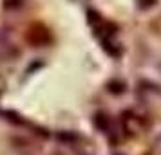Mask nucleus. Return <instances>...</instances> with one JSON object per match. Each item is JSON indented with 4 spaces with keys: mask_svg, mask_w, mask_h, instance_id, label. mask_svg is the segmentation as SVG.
I'll return each mask as SVG.
<instances>
[{
    "mask_svg": "<svg viewBox=\"0 0 161 155\" xmlns=\"http://www.w3.org/2000/svg\"><path fill=\"white\" fill-rule=\"evenodd\" d=\"M25 42L33 47H45V45L53 44V33L49 31L47 25L35 22L25 31Z\"/></svg>",
    "mask_w": 161,
    "mask_h": 155,
    "instance_id": "1",
    "label": "nucleus"
},
{
    "mask_svg": "<svg viewBox=\"0 0 161 155\" xmlns=\"http://www.w3.org/2000/svg\"><path fill=\"white\" fill-rule=\"evenodd\" d=\"M107 90L110 94H123L125 92V83L119 81V80H112V81L107 83Z\"/></svg>",
    "mask_w": 161,
    "mask_h": 155,
    "instance_id": "2",
    "label": "nucleus"
},
{
    "mask_svg": "<svg viewBox=\"0 0 161 155\" xmlns=\"http://www.w3.org/2000/svg\"><path fill=\"white\" fill-rule=\"evenodd\" d=\"M94 125L102 130V132H107L109 130V117L105 114H96L94 117Z\"/></svg>",
    "mask_w": 161,
    "mask_h": 155,
    "instance_id": "3",
    "label": "nucleus"
},
{
    "mask_svg": "<svg viewBox=\"0 0 161 155\" xmlns=\"http://www.w3.org/2000/svg\"><path fill=\"white\" fill-rule=\"evenodd\" d=\"M134 2H136V8H138L139 11H150L152 8L158 6L159 0H134Z\"/></svg>",
    "mask_w": 161,
    "mask_h": 155,
    "instance_id": "4",
    "label": "nucleus"
},
{
    "mask_svg": "<svg viewBox=\"0 0 161 155\" xmlns=\"http://www.w3.org/2000/svg\"><path fill=\"white\" fill-rule=\"evenodd\" d=\"M22 6V0H6L4 2V8L11 9V8H20Z\"/></svg>",
    "mask_w": 161,
    "mask_h": 155,
    "instance_id": "5",
    "label": "nucleus"
},
{
    "mask_svg": "<svg viewBox=\"0 0 161 155\" xmlns=\"http://www.w3.org/2000/svg\"><path fill=\"white\" fill-rule=\"evenodd\" d=\"M83 155H89V153H83Z\"/></svg>",
    "mask_w": 161,
    "mask_h": 155,
    "instance_id": "6",
    "label": "nucleus"
}]
</instances>
